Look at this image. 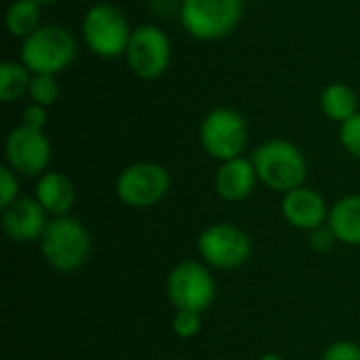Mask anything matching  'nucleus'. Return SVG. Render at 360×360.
<instances>
[{
	"label": "nucleus",
	"mask_w": 360,
	"mask_h": 360,
	"mask_svg": "<svg viewBox=\"0 0 360 360\" xmlns=\"http://www.w3.org/2000/svg\"><path fill=\"white\" fill-rule=\"evenodd\" d=\"M257 179L274 192H291L302 188L308 175V165L302 150L287 139H270L262 143L251 158Z\"/></svg>",
	"instance_id": "f257e3e1"
},
{
	"label": "nucleus",
	"mask_w": 360,
	"mask_h": 360,
	"mask_svg": "<svg viewBox=\"0 0 360 360\" xmlns=\"http://www.w3.org/2000/svg\"><path fill=\"white\" fill-rule=\"evenodd\" d=\"M40 251L51 268L59 272H74L82 268L91 255V234L70 215L55 217L49 221L40 238Z\"/></svg>",
	"instance_id": "f03ea898"
},
{
	"label": "nucleus",
	"mask_w": 360,
	"mask_h": 360,
	"mask_svg": "<svg viewBox=\"0 0 360 360\" xmlns=\"http://www.w3.org/2000/svg\"><path fill=\"white\" fill-rule=\"evenodd\" d=\"M76 57V40L61 25H42L21 44V63L32 74L55 76L70 68Z\"/></svg>",
	"instance_id": "7ed1b4c3"
},
{
	"label": "nucleus",
	"mask_w": 360,
	"mask_h": 360,
	"mask_svg": "<svg viewBox=\"0 0 360 360\" xmlns=\"http://www.w3.org/2000/svg\"><path fill=\"white\" fill-rule=\"evenodd\" d=\"M243 0H184L181 23L198 40L228 36L240 21Z\"/></svg>",
	"instance_id": "20e7f679"
},
{
	"label": "nucleus",
	"mask_w": 360,
	"mask_h": 360,
	"mask_svg": "<svg viewBox=\"0 0 360 360\" xmlns=\"http://www.w3.org/2000/svg\"><path fill=\"white\" fill-rule=\"evenodd\" d=\"M131 27L122 11L112 4H95L86 11L82 21V36L86 46L103 57L112 59L127 53L131 40Z\"/></svg>",
	"instance_id": "39448f33"
},
{
	"label": "nucleus",
	"mask_w": 360,
	"mask_h": 360,
	"mask_svg": "<svg viewBox=\"0 0 360 360\" xmlns=\"http://www.w3.org/2000/svg\"><path fill=\"white\" fill-rule=\"evenodd\" d=\"M247 122L232 108L211 110L200 124V143L215 160H232L247 148Z\"/></svg>",
	"instance_id": "423d86ee"
},
{
	"label": "nucleus",
	"mask_w": 360,
	"mask_h": 360,
	"mask_svg": "<svg viewBox=\"0 0 360 360\" xmlns=\"http://www.w3.org/2000/svg\"><path fill=\"white\" fill-rule=\"evenodd\" d=\"M215 278L200 262H181L167 281V295L177 310L205 312L215 300Z\"/></svg>",
	"instance_id": "0eeeda50"
},
{
	"label": "nucleus",
	"mask_w": 360,
	"mask_h": 360,
	"mask_svg": "<svg viewBox=\"0 0 360 360\" xmlns=\"http://www.w3.org/2000/svg\"><path fill=\"white\" fill-rule=\"evenodd\" d=\"M171 188V177L165 167L156 162H135L127 167L116 179L118 198L135 209H148L160 202Z\"/></svg>",
	"instance_id": "6e6552de"
},
{
	"label": "nucleus",
	"mask_w": 360,
	"mask_h": 360,
	"mask_svg": "<svg viewBox=\"0 0 360 360\" xmlns=\"http://www.w3.org/2000/svg\"><path fill=\"white\" fill-rule=\"evenodd\" d=\"M253 253L249 236L232 224H213L198 236V255L219 270H236Z\"/></svg>",
	"instance_id": "1a4fd4ad"
},
{
	"label": "nucleus",
	"mask_w": 360,
	"mask_h": 360,
	"mask_svg": "<svg viewBox=\"0 0 360 360\" xmlns=\"http://www.w3.org/2000/svg\"><path fill=\"white\" fill-rule=\"evenodd\" d=\"M129 68L143 80L162 76L171 63V40L158 25H139L127 46Z\"/></svg>",
	"instance_id": "9d476101"
},
{
	"label": "nucleus",
	"mask_w": 360,
	"mask_h": 360,
	"mask_svg": "<svg viewBox=\"0 0 360 360\" xmlns=\"http://www.w3.org/2000/svg\"><path fill=\"white\" fill-rule=\"evenodd\" d=\"M6 160L15 173L34 177L46 171L51 162V143L42 129L27 124L15 127L6 137Z\"/></svg>",
	"instance_id": "9b49d317"
},
{
	"label": "nucleus",
	"mask_w": 360,
	"mask_h": 360,
	"mask_svg": "<svg viewBox=\"0 0 360 360\" xmlns=\"http://www.w3.org/2000/svg\"><path fill=\"white\" fill-rule=\"evenodd\" d=\"M46 226V211L34 198H17L2 211V230L15 243L40 240Z\"/></svg>",
	"instance_id": "f8f14e48"
},
{
	"label": "nucleus",
	"mask_w": 360,
	"mask_h": 360,
	"mask_svg": "<svg viewBox=\"0 0 360 360\" xmlns=\"http://www.w3.org/2000/svg\"><path fill=\"white\" fill-rule=\"evenodd\" d=\"M281 211L287 224H291L297 230H308V232L325 226V221L329 219V209H327L325 198L316 190L306 188V186L287 192L283 196Z\"/></svg>",
	"instance_id": "ddd939ff"
},
{
	"label": "nucleus",
	"mask_w": 360,
	"mask_h": 360,
	"mask_svg": "<svg viewBox=\"0 0 360 360\" xmlns=\"http://www.w3.org/2000/svg\"><path fill=\"white\" fill-rule=\"evenodd\" d=\"M257 181L255 167L249 158H232L221 162L215 173V192L228 202H240L251 196Z\"/></svg>",
	"instance_id": "4468645a"
},
{
	"label": "nucleus",
	"mask_w": 360,
	"mask_h": 360,
	"mask_svg": "<svg viewBox=\"0 0 360 360\" xmlns=\"http://www.w3.org/2000/svg\"><path fill=\"white\" fill-rule=\"evenodd\" d=\"M74 196H76L74 186L68 179V175H63V173L51 171L38 179L36 200L42 205V209L46 213H51L55 217H63L70 213V209L74 205Z\"/></svg>",
	"instance_id": "2eb2a0df"
},
{
	"label": "nucleus",
	"mask_w": 360,
	"mask_h": 360,
	"mask_svg": "<svg viewBox=\"0 0 360 360\" xmlns=\"http://www.w3.org/2000/svg\"><path fill=\"white\" fill-rule=\"evenodd\" d=\"M327 226L344 245L360 247V194L344 196L329 209Z\"/></svg>",
	"instance_id": "dca6fc26"
},
{
	"label": "nucleus",
	"mask_w": 360,
	"mask_h": 360,
	"mask_svg": "<svg viewBox=\"0 0 360 360\" xmlns=\"http://www.w3.org/2000/svg\"><path fill=\"white\" fill-rule=\"evenodd\" d=\"M321 108L327 118H331L335 122H346L348 118L359 114V99H356L354 89H350L348 84H342V82H333L323 91Z\"/></svg>",
	"instance_id": "f3484780"
},
{
	"label": "nucleus",
	"mask_w": 360,
	"mask_h": 360,
	"mask_svg": "<svg viewBox=\"0 0 360 360\" xmlns=\"http://www.w3.org/2000/svg\"><path fill=\"white\" fill-rule=\"evenodd\" d=\"M32 72L23 63L2 61L0 63V99L2 101H17L25 93H30Z\"/></svg>",
	"instance_id": "a211bd4d"
},
{
	"label": "nucleus",
	"mask_w": 360,
	"mask_h": 360,
	"mask_svg": "<svg viewBox=\"0 0 360 360\" xmlns=\"http://www.w3.org/2000/svg\"><path fill=\"white\" fill-rule=\"evenodd\" d=\"M6 27L13 36L27 38L40 27V4L34 0H15L6 11Z\"/></svg>",
	"instance_id": "6ab92c4d"
},
{
	"label": "nucleus",
	"mask_w": 360,
	"mask_h": 360,
	"mask_svg": "<svg viewBox=\"0 0 360 360\" xmlns=\"http://www.w3.org/2000/svg\"><path fill=\"white\" fill-rule=\"evenodd\" d=\"M30 97L34 103L49 108L57 101L59 97V84L55 80V76L49 74H34L32 76V84H30Z\"/></svg>",
	"instance_id": "aec40b11"
},
{
	"label": "nucleus",
	"mask_w": 360,
	"mask_h": 360,
	"mask_svg": "<svg viewBox=\"0 0 360 360\" xmlns=\"http://www.w3.org/2000/svg\"><path fill=\"white\" fill-rule=\"evenodd\" d=\"M200 312L194 310H177V314L173 316V331L177 338L181 340H190L200 331Z\"/></svg>",
	"instance_id": "412c9836"
},
{
	"label": "nucleus",
	"mask_w": 360,
	"mask_h": 360,
	"mask_svg": "<svg viewBox=\"0 0 360 360\" xmlns=\"http://www.w3.org/2000/svg\"><path fill=\"white\" fill-rule=\"evenodd\" d=\"M340 141L348 154H352L354 158H360V112L354 114L352 118H348L346 122H342Z\"/></svg>",
	"instance_id": "4be33fe9"
},
{
	"label": "nucleus",
	"mask_w": 360,
	"mask_h": 360,
	"mask_svg": "<svg viewBox=\"0 0 360 360\" xmlns=\"http://www.w3.org/2000/svg\"><path fill=\"white\" fill-rule=\"evenodd\" d=\"M19 194V181H17V173L6 165L0 169V207L6 209L17 200Z\"/></svg>",
	"instance_id": "5701e85b"
},
{
	"label": "nucleus",
	"mask_w": 360,
	"mask_h": 360,
	"mask_svg": "<svg viewBox=\"0 0 360 360\" xmlns=\"http://www.w3.org/2000/svg\"><path fill=\"white\" fill-rule=\"evenodd\" d=\"M323 360H360V348L352 342H335L325 350Z\"/></svg>",
	"instance_id": "b1692460"
},
{
	"label": "nucleus",
	"mask_w": 360,
	"mask_h": 360,
	"mask_svg": "<svg viewBox=\"0 0 360 360\" xmlns=\"http://www.w3.org/2000/svg\"><path fill=\"white\" fill-rule=\"evenodd\" d=\"M338 238H335V234H333V230L329 228V226H321V228H316V230H312L310 232V243H312V247L316 249V251H329L331 247H333V243H335Z\"/></svg>",
	"instance_id": "393cba45"
},
{
	"label": "nucleus",
	"mask_w": 360,
	"mask_h": 360,
	"mask_svg": "<svg viewBox=\"0 0 360 360\" xmlns=\"http://www.w3.org/2000/svg\"><path fill=\"white\" fill-rule=\"evenodd\" d=\"M46 122V108L38 105V103H32L25 108L23 112V122L21 124H27V127H34V129H42Z\"/></svg>",
	"instance_id": "a878e982"
},
{
	"label": "nucleus",
	"mask_w": 360,
	"mask_h": 360,
	"mask_svg": "<svg viewBox=\"0 0 360 360\" xmlns=\"http://www.w3.org/2000/svg\"><path fill=\"white\" fill-rule=\"evenodd\" d=\"M259 360H285V359H283V356H278V354H272V352H268V354L259 356Z\"/></svg>",
	"instance_id": "bb28decb"
},
{
	"label": "nucleus",
	"mask_w": 360,
	"mask_h": 360,
	"mask_svg": "<svg viewBox=\"0 0 360 360\" xmlns=\"http://www.w3.org/2000/svg\"><path fill=\"white\" fill-rule=\"evenodd\" d=\"M36 4H55V2H59V0H34Z\"/></svg>",
	"instance_id": "cd10ccee"
}]
</instances>
